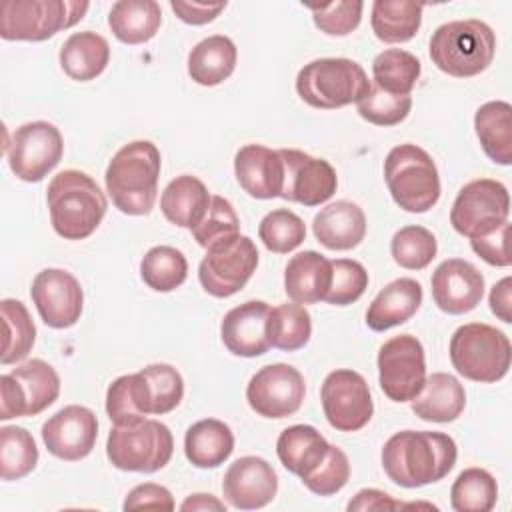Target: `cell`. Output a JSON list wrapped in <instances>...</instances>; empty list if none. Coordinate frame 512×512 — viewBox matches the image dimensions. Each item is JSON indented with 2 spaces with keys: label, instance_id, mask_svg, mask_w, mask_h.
Wrapping results in <instances>:
<instances>
[{
  "label": "cell",
  "instance_id": "f1b7e54d",
  "mask_svg": "<svg viewBox=\"0 0 512 512\" xmlns=\"http://www.w3.org/2000/svg\"><path fill=\"white\" fill-rule=\"evenodd\" d=\"M108 62V40L92 30L70 34L60 48V66L64 74L78 82L94 80L106 70Z\"/></svg>",
  "mask_w": 512,
  "mask_h": 512
},
{
  "label": "cell",
  "instance_id": "d6a6232c",
  "mask_svg": "<svg viewBox=\"0 0 512 512\" xmlns=\"http://www.w3.org/2000/svg\"><path fill=\"white\" fill-rule=\"evenodd\" d=\"M474 130L486 156L500 166L512 162V106L504 100L482 104L474 114Z\"/></svg>",
  "mask_w": 512,
  "mask_h": 512
},
{
  "label": "cell",
  "instance_id": "f5cc1de1",
  "mask_svg": "<svg viewBox=\"0 0 512 512\" xmlns=\"http://www.w3.org/2000/svg\"><path fill=\"white\" fill-rule=\"evenodd\" d=\"M122 508L128 510H146V508H154V510H174V498L172 492L166 486L154 484V482H146V484H138L134 486L128 496L124 498Z\"/></svg>",
  "mask_w": 512,
  "mask_h": 512
},
{
  "label": "cell",
  "instance_id": "9c48e42d",
  "mask_svg": "<svg viewBox=\"0 0 512 512\" xmlns=\"http://www.w3.org/2000/svg\"><path fill=\"white\" fill-rule=\"evenodd\" d=\"M88 8V2L78 0H4L0 4V36L42 42L78 24Z\"/></svg>",
  "mask_w": 512,
  "mask_h": 512
},
{
  "label": "cell",
  "instance_id": "4fadbf2b",
  "mask_svg": "<svg viewBox=\"0 0 512 512\" xmlns=\"http://www.w3.org/2000/svg\"><path fill=\"white\" fill-rule=\"evenodd\" d=\"M62 152V134L46 120H34L18 126L10 144H6L10 170L24 182H40L48 176L62 160Z\"/></svg>",
  "mask_w": 512,
  "mask_h": 512
},
{
  "label": "cell",
  "instance_id": "7c38bea8",
  "mask_svg": "<svg viewBox=\"0 0 512 512\" xmlns=\"http://www.w3.org/2000/svg\"><path fill=\"white\" fill-rule=\"evenodd\" d=\"M510 216L508 188L492 178H478L462 186L452 210V228L466 236L476 238L506 222Z\"/></svg>",
  "mask_w": 512,
  "mask_h": 512
},
{
  "label": "cell",
  "instance_id": "ffe728a7",
  "mask_svg": "<svg viewBox=\"0 0 512 512\" xmlns=\"http://www.w3.org/2000/svg\"><path fill=\"white\" fill-rule=\"evenodd\" d=\"M278 476L264 458L242 456L234 460L222 480L226 502L238 510H258L274 500Z\"/></svg>",
  "mask_w": 512,
  "mask_h": 512
},
{
  "label": "cell",
  "instance_id": "2e32d148",
  "mask_svg": "<svg viewBox=\"0 0 512 512\" xmlns=\"http://www.w3.org/2000/svg\"><path fill=\"white\" fill-rule=\"evenodd\" d=\"M306 394L304 376L290 364H268L260 368L246 386L250 408L262 418H286L300 410Z\"/></svg>",
  "mask_w": 512,
  "mask_h": 512
},
{
  "label": "cell",
  "instance_id": "1f68e13d",
  "mask_svg": "<svg viewBox=\"0 0 512 512\" xmlns=\"http://www.w3.org/2000/svg\"><path fill=\"white\" fill-rule=\"evenodd\" d=\"M236 44L224 34L200 40L188 54V74L200 86H216L230 78L236 68Z\"/></svg>",
  "mask_w": 512,
  "mask_h": 512
},
{
  "label": "cell",
  "instance_id": "44dd1931",
  "mask_svg": "<svg viewBox=\"0 0 512 512\" xmlns=\"http://www.w3.org/2000/svg\"><path fill=\"white\" fill-rule=\"evenodd\" d=\"M434 304L452 316L474 310L484 296V276L468 260L448 258L432 274Z\"/></svg>",
  "mask_w": 512,
  "mask_h": 512
},
{
  "label": "cell",
  "instance_id": "8d00e7d4",
  "mask_svg": "<svg viewBox=\"0 0 512 512\" xmlns=\"http://www.w3.org/2000/svg\"><path fill=\"white\" fill-rule=\"evenodd\" d=\"M266 336L270 346L284 352L304 348L312 336L310 312L296 302L270 308L266 320Z\"/></svg>",
  "mask_w": 512,
  "mask_h": 512
},
{
  "label": "cell",
  "instance_id": "ac0fdd59",
  "mask_svg": "<svg viewBox=\"0 0 512 512\" xmlns=\"http://www.w3.org/2000/svg\"><path fill=\"white\" fill-rule=\"evenodd\" d=\"M32 302L46 326L70 328L80 320L84 292L80 282L62 268H44L32 280Z\"/></svg>",
  "mask_w": 512,
  "mask_h": 512
},
{
  "label": "cell",
  "instance_id": "83f0119b",
  "mask_svg": "<svg viewBox=\"0 0 512 512\" xmlns=\"http://www.w3.org/2000/svg\"><path fill=\"white\" fill-rule=\"evenodd\" d=\"M204 182L192 174L176 176L160 196V210L168 222L180 228H196L210 206Z\"/></svg>",
  "mask_w": 512,
  "mask_h": 512
},
{
  "label": "cell",
  "instance_id": "836d02e7",
  "mask_svg": "<svg viewBox=\"0 0 512 512\" xmlns=\"http://www.w3.org/2000/svg\"><path fill=\"white\" fill-rule=\"evenodd\" d=\"M162 24L160 4L154 0H120L112 4L108 26L124 44H144L152 40Z\"/></svg>",
  "mask_w": 512,
  "mask_h": 512
},
{
  "label": "cell",
  "instance_id": "8992f818",
  "mask_svg": "<svg viewBox=\"0 0 512 512\" xmlns=\"http://www.w3.org/2000/svg\"><path fill=\"white\" fill-rule=\"evenodd\" d=\"M392 200L406 212H428L440 198V176L432 156L416 144L394 146L384 160Z\"/></svg>",
  "mask_w": 512,
  "mask_h": 512
},
{
  "label": "cell",
  "instance_id": "3957f363",
  "mask_svg": "<svg viewBox=\"0 0 512 512\" xmlns=\"http://www.w3.org/2000/svg\"><path fill=\"white\" fill-rule=\"evenodd\" d=\"M52 228L64 240H84L102 222L108 202L92 176L80 170L58 172L46 190Z\"/></svg>",
  "mask_w": 512,
  "mask_h": 512
},
{
  "label": "cell",
  "instance_id": "f907efd6",
  "mask_svg": "<svg viewBox=\"0 0 512 512\" xmlns=\"http://www.w3.org/2000/svg\"><path fill=\"white\" fill-rule=\"evenodd\" d=\"M314 18L316 28H320L328 36H346L358 28L362 20L364 4L358 0H340L332 4L308 6Z\"/></svg>",
  "mask_w": 512,
  "mask_h": 512
},
{
  "label": "cell",
  "instance_id": "816d5d0a",
  "mask_svg": "<svg viewBox=\"0 0 512 512\" xmlns=\"http://www.w3.org/2000/svg\"><path fill=\"white\" fill-rule=\"evenodd\" d=\"M508 232H510V222H502L498 228L470 238V246L472 250L490 266H510L512 256L508 250Z\"/></svg>",
  "mask_w": 512,
  "mask_h": 512
},
{
  "label": "cell",
  "instance_id": "f546056e",
  "mask_svg": "<svg viewBox=\"0 0 512 512\" xmlns=\"http://www.w3.org/2000/svg\"><path fill=\"white\" fill-rule=\"evenodd\" d=\"M328 440L310 424H294L280 432L276 440V454L282 466L300 476H308L326 456Z\"/></svg>",
  "mask_w": 512,
  "mask_h": 512
},
{
  "label": "cell",
  "instance_id": "b9f144b4",
  "mask_svg": "<svg viewBox=\"0 0 512 512\" xmlns=\"http://www.w3.org/2000/svg\"><path fill=\"white\" fill-rule=\"evenodd\" d=\"M148 414L172 412L184 396V380L170 364H150L140 370Z\"/></svg>",
  "mask_w": 512,
  "mask_h": 512
},
{
  "label": "cell",
  "instance_id": "6f0895ef",
  "mask_svg": "<svg viewBox=\"0 0 512 512\" xmlns=\"http://www.w3.org/2000/svg\"><path fill=\"white\" fill-rule=\"evenodd\" d=\"M180 510H218L224 512L226 506L212 494H192L182 504Z\"/></svg>",
  "mask_w": 512,
  "mask_h": 512
},
{
  "label": "cell",
  "instance_id": "cb8c5ba5",
  "mask_svg": "<svg viewBox=\"0 0 512 512\" xmlns=\"http://www.w3.org/2000/svg\"><path fill=\"white\" fill-rule=\"evenodd\" d=\"M312 230L324 248L352 250L366 236V216L358 204L336 200L314 216Z\"/></svg>",
  "mask_w": 512,
  "mask_h": 512
},
{
  "label": "cell",
  "instance_id": "e575fe53",
  "mask_svg": "<svg viewBox=\"0 0 512 512\" xmlns=\"http://www.w3.org/2000/svg\"><path fill=\"white\" fill-rule=\"evenodd\" d=\"M424 4L410 0H376L372 4L370 24L378 40L386 44L408 42L422 24Z\"/></svg>",
  "mask_w": 512,
  "mask_h": 512
},
{
  "label": "cell",
  "instance_id": "d6986e66",
  "mask_svg": "<svg viewBox=\"0 0 512 512\" xmlns=\"http://www.w3.org/2000/svg\"><path fill=\"white\" fill-rule=\"evenodd\" d=\"M98 438L96 414L78 404L64 406L42 426V440L48 452L60 460L76 462L86 458Z\"/></svg>",
  "mask_w": 512,
  "mask_h": 512
},
{
  "label": "cell",
  "instance_id": "30bf717a",
  "mask_svg": "<svg viewBox=\"0 0 512 512\" xmlns=\"http://www.w3.org/2000/svg\"><path fill=\"white\" fill-rule=\"evenodd\" d=\"M256 266V244L244 234H234L206 248L198 266V280L210 296L228 298L248 284Z\"/></svg>",
  "mask_w": 512,
  "mask_h": 512
},
{
  "label": "cell",
  "instance_id": "ee69618b",
  "mask_svg": "<svg viewBox=\"0 0 512 512\" xmlns=\"http://www.w3.org/2000/svg\"><path fill=\"white\" fill-rule=\"evenodd\" d=\"M438 252L434 234L418 224L400 228L390 240V254L394 262L406 270L426 268Z\"/></svg>",
  "mask_w": 512,
  "mask_h": 512
},
{
  "label": "cell",
  "instance_id": "7bdbcfd3",
  "mask_svg": "<svg viewBox=\"0 0 512 512\" xmlns=\"http://www.w3.org/2000/svg\"><path fill=\"white\" fill-rule=\"evenodd\" d=\"M106 412L114 424H128L148 416L140 372L124 374L108 386Z\"/></svg>",
  "mask_w": 512,
  "mask_h": 512
},
{
  "label": "cell",
  "instance_id": "7a4b0ae2",
  "mask_svg": "<svg viewBox=\"0 0 512 512\" xmlns=\"http://www.w3.org/2000/svg\"><path fill=\"white\" fill-rule=\"evenodd\" d=\"M160 166V150L150 140L124 144L112 156L104 174L112 204L128 216L150 214L158 194Z\"/></svg>",
  "mask_w": 512,
  "mask_h": 512
},
{
  "label": "cell",
  "instance_id": "ba28073f",
  "mask_svg": "<svg viewBox=\"0 0 512 512\" xmlns=\"http://www.w3.org/2000/svg\"><path fill=\"white\" fill-rule=\"evenodd\" d=\"M172 452L170 428L146 416L128 424H114L106 440L110 464L124 472H156L170 462Z\"/></svg>",
  "mask_w": 512,
  "mask_h": 512
},
{
  "label": "cell",
  "instance_id": "9f6ffc18",
  "mask_svg": "<svg viewBox=\"0 0 512 512\" xmlns=\"http://www.w3.org/2000/svg\"><path fill=\"white\" fill-rule=\"evenodd\" d=\"M490 310L506 324L512 322V278L504 276L500 282H496L488 296Z\"/></svg>",
  "mask_w": 512,
  "mask_h": 512
},
{
  "label": "cell",
  "instance_id": "bcb514c9",
  "mask_svg": "<svg viewBox=\"0 0 512 512\" xmlns=\"http://www.w3.org/2000/svg\"><path fill=\"white\" fill-rule=\"evenodd\" d=\"M412 108V98L410 96H398L384 92L376 84H370L368 94L356 102L358 114L376 126H394L400 124Z\"/></svg>",
  "mask_w": 512,
  "mask_h": 512
},
{
  "label": "cell",
  "instance_id": "d590c367",
  "mask_svg": "<svg viewBox=\"0 0 512 512\" xmlns=\"http://www.w3.org/2000/svg\"><path fill=\"white\" fill-rule=\"evenodd\" d=\"M420 72V60L408 50L388 48L372 60V84L390 94L410 96Z\"/></svg>",
  "mask_w": 512,
  "mask_h": 512
},
{
  "label": "cell",
  "instance_id": "277c9868",
  "mask_svg": "<svg viewBox=\"0 0 512 512\" xmlns=\"http://www.w3.org/2000/svg\"><path fill=\"white\" fill-rule=\"evenodd\" d=\"M496 52L492 28L476 18L438 26L430 38V60L448 76L470 78L484 72Z\"/></svg>",
  "mask_w": 512,
  "mask_h": 512
},
{
  "label": "cell",
  "instance_id": "ab89813d",
  "mask_svg": "<svg viewBox=\"0 0 512 512\" xmlns=\"http://www.w3.org/2000/svg\"><path fill=\"white\" fill-rule=\"evenodd\" d=\"M188 276L186 256L172 246L150 248L140 262V278L156 292H172Z\"/></svg>",
  "mask_w": 512,
  "mask_h": 512
},
{
  "label": "cell",
  "instance_id": "f35d334b",
  "mask_svg": "<svg viewBox=\"0 0 512 512\" xmlns=\"http://www.w3.org/2000/svg\"><path fill=\"white\" fill-rule=\"evenodd\" d=\"M496 500V478L484 468L462 470L450 488V504L456 512H490Z\"/></svg>",
  "mask_w": 512,
  "mask_h": 512
},
{
  "label": "cell",
  "instance_id": "e0dca14e",
  "mask_svg": "<svg viewBox=\"0 0 512 512\" xmlns=\"http://www.w3.org/2000/svg\"><path fill=\"white\" fill-rule=\"evenodd\" d=\"M284 162V186L280 198L304 206H320L330 200L338 188V176L324 158H314L302 150H278Z\"/></svg>",
  "mask_w": 512,
  "mask_h": 512
},
{
  "label": "cell",
  "instance_id": "d4e9b609",
  "mask_svg": "<svg viewBox=\"0 0 512 512\" xmlns=\"http://www.w3.org/2000/svg\"><path fill=\"white\" fill-rule=\"evenodd\" d=\"M332 284V260L314 250L298 252L288 260L284 290L296 304H314L326 298Z\"/></svg>",
  "mask_w": 512,
  "mask_h": 512
},
{
  "label": "cell",
  "instance_id": "74e56055",
  "mask_svg": "<svg viewBox=\"0 0 512 512\" xmlns=\"http://www.w3.org/2000/svg\"><path fill=\"white\" fill-rule=\"evenodd\" d=\"M2 328H4V346L0 362L14 364L28 356L36 340V326L28 308L14 298H4L0 302Z\"/></svg>",
  "mask_w": 512,
  "mask_h": 512
},
{
  "label": "cell",
  "instance_id": "db71d44e",
  "mask_svg": "<svg viewBox=\"0 0 512 512\" xmlns=\"http://www.w3.org/2000/svg\"><path fill=\"white\" fill-rule=\"evenodd\" d=\"M170 8L174 14L192 26H202L212 22L224 8L226 2H216V4H204V2H184V0H172Z\"/></svg>",
  "mask_w": 512,
  "mask_h": 512
},
{
  "label": "cell",
  "instance_id": "52a82bcc",
  "mask_svg": "<svg viewBox=\"0 0 512 512\" xmlns=\"http://www.w3.org/2000/svg\"><path fill=\"white\" fill-rule=\"evenodd\" d=\"M448 352L456 372L474 382L492 384L502 380L510 370L512 346L508 336L484 322H470L456 328Z\"/></svg>",
  "mask_w": 512,
  "mask_h": 512
},
{
  "label": "cell",
  "instance_id": "7402d4cb",
  "mask_svg": "<svg viewBox=\"0 0 512 512\" xmlns=\"http://www.w3.org/2000/svg\"><path fill=\"white\" fill-rule=\"evenodd\" d=\"M234 174L244 192L258 200L280 198L284 186V162L278 150L262 144H246L234 156Z\"/></svg>",
  "mask_w": 512,
  "mask_h": 512
},
{
  "label": "cell",
  "instance_id": "11a10c76",
  "mask_svg": "<svg viewBox=\"0 0 512 512\" xmlns=\"http://www.w3.org/2000/svg\"><path fill=\"white\" fill-rule=\"evenodd\" d=\"M414 504H402L394 502L390 494L376 490V488H364L360 490L354 500L348 502V510H396V508H412Z\"/></svg>",
  "mask_w": 512,
  "mask_h": 512
},
{
  "label": "cell",
  "instance_id": "4316f807",
  "mask_svg": "<svg viewBox=\"0 0 512 512\" xmlns=\"http://www.w3.org/2000/svg\"><path fill=\"white\" fill-rule=\"evenodd\" d=\"M412 412L426 422H452L466 406V392L458 378L446 372H434L424 380L422 390L410 400Z\"/></svg>",
  "mask_w": 512,
  "mask_h": 512
},
{
  "label": "cell",
  "instance_id": "c3c4849f",
  "mask_svg": "<svg viewBox=\"0 0 512 512\" xmlns=\"http://www.w3.org/2000/svg\"><path fill=\"white\" fill-rule=\"evenodd\" d=\"M192 234H194V240L202 248H208L210 244H214L222 238L240 234L238 214L226 198L212 196L204 218L200 220V224L196 228H192Z\"/></svg>",
  "mask_w": 512,
  "mask_h": 512
},
{
  "label": "cell",
  "instance_id": "f6af8a7d",
  "mask_svg": "<svg viewBox=\"0 0 512 512\" xmlns=\"http://www.w3.org/2000/svg\"><path fill=\"white\" fill-rule=\"evenodd\" d=\"M258 238L276 254H288L296 250L306 238L304 220L288 208H276L268 212L258 226Z\"/></svg>",
  "mask_w": 512,
  "mask_h": 512
},
{
  "label": "cell",
  "instance_id": "8fae6325",
  "mask_svg": "<svg viewBox=\"0 0 512 512\" xmlns=\"http://www.w3.org/2000/svg\"><path fill=\"white\" fill-rule=\"evenodd\" d=\"M60 376L44 360L32 358L0 376V420L36 416L56 402Z\"/></svg>",
  "mask_w": 512,
  "mask_h": 512
},
{
  "label": "cell",
  "instance_id": "9a60e30c",
  "mask_svg": "<svg viewBox=\"0 0 512 512\" xmlns=\"http://www.w3.org/2000/svg\"><path fill=\"white\" fill-rule=\"evenodd\" d=\"M320 400L328 424L338 432H356L374 414V402L364 376L348 368L334 370L324 378Z\"/></svg>",
  "mask_w": 512,
  "mask_h": 512
},
{
  "label": "cell",
  "instance_id": "7dc6e473",
  "mask_svg": "<svg viewBox=\"0 0 512 512\" xmlns=\"http://www.w3.org/2000/svg\"><path fill=\"white\" fill-rule=\"evenodd\" d=\"M368 288L366 268L350 258L332 260V284L326 302L334 306H348L356 302Z\"/></svg>",
  "mask_w": 512,
  "mask_h": 512
},
{
  "label": "cell",
  "instance_id": "60d3db41",
  "mask_svg": "<svg viewBox=\"0 0 512 512\" xmlns=\"http://www.w3.org/2000/svg\"><path fill=\"white\" fill-rule=\"evenodd\" d=\"M38 462V448L32 434L20 426L0 428V476L2 480H20L28 476Z\"/></svg>",
  "mask_w": 512,
  "mask_h": 512
},
{
  "label": "cell",
  "instance_id": "6da1fadb",
  "mask_svg": "<svg viewBox=\"0 0 512 512\" xmlns=\"http://www.w3.org/2000/svg\"><path fill=\"white\" fill-rule=\"evenodd\" d=\"M456 456V442L444 432L402 430L386 440L382 466L394 484L420 488L448 476Z\"/></svg>",
  "mask_w": 512,
  "mask_h": 512
},
{
  "label": "cell",
  "instance_id": "5bb4252c",
  "mask_svg": "<svg viewBox=\"0 0 512 512\" xmlns=\"http://www.w3.org/2000/svg\"><path fill=\"white\" fill-rule=\"evenodd\" d=\"M426 358L422 342L412 334L386 340L378 350V382L392 402H410L424 386Z\"/></svg>",
  "mask_w": 512,
  "mask_h": 512
},
{
  "label": "cell",
  "instance_id": "681fc988",
  "mask_svg": "<svg viewBox=\"0 0 512 512\" xmlns=\"http://www.w3.org/2000/svg\"><path fill=\"white\" fill-rule=\"evenodd\" d=\"M348 478H350L348 456L338 446L330 444L324 460L308 476H304L302 482L310 492L318 496H332L346 486Z\"/></svg>",
  "mask_w": 512,
  "mask_h": 512
},
{
  "label": "cell",
  "instance_id": "603a6c76",
  "mask_svg": "<svg viewBox=\"0 0 512 512\" xmlns=\"http://www.w3.org/2000/svg\"><path fill=\"white\" fill-rule=\"evenodd\" d=\"M268 312L270 306L262 300H248L228 310L220 324V336L228 352L244 358L266 354L270 348L266 336Z\"/></svg>",
  "mask_w": 512,
  "mask_h": 512
},
{
  "label": "cell",
  "instance_id": "5b68a950",
  "mask_svg": "<svg viewBox=\"0 0 512 512\" xmlns=\"http://www.w3.org/2000/svg\"><path fill=\"white\" fill-rule=\"evenodd\" d=\"M370 84L364 68L350 58H318L304 64L296 76L298 96L318 110H336L360 102Z\"/></svg>",
  "mask_w": 512,
  "mask_h": 512
},
{
  "label": "cell",
  "instance_id": "484cf974",
  "mask_svg": "<svg viewBox=\"0 0 512 512\" xmlns=\"http://www.w3.org/2000/svg\"><path fill=\"white\" fill-rule=\"evenodd\" d=\"M422 304V286L414 278H398L386 284L366 310V324L374 332H384L410 320Z\"/></svg>",
  "mask_w": 512,
  "mask_h": 512
},
{
  "label": "cell",
  "instance_id": "4dcf8cb0",
  "mask_svg": "<svg viewBox=\"0 0 512 512\" xmlns=\"http://www.w3.org/2000/svg\"><path fill=\"white\" fill-rule=\"evenodd\" d=\"M234 450V434L228 424L204 418L192 424L184 436V454L196 468H218Z\"/></svg>",
  "mask_w": 512,
  "mask_h": 512
}]
</instances>
